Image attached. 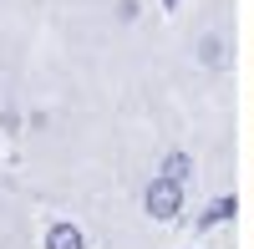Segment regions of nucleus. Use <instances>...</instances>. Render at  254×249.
<instances>
[{"label": "nucleus", "mask_w": 254, "mask_h": 249, "mask_svg": "<svg viewBox=\"0 0 254 249\" xmlns=\"http://www.w3.org/2000/svg\"><path fill=\"white\" fill-rule=\"evenodd\" d=\"M46 249H87V239H81V229H76V224H51Z\"/></svg>", "instance_id": "nucleus-2"}, {"label": "nucleus", "mask_w": 254, "mask_h": 249, "mask_svg": "<svg viewBox=\"0 0 254 249\" xmlns=\"http://www.w3.org/2000/svg\"><path fill=\"white\" fill-rule=\"evenodd\" d=\"M229 214H234V198H219V203H214V209H208V214H203V229H214V224H224Z\"/></svg>", "instance_id": "nucleus-3"}, {"label": "nucleus", "mask_w": 254, "mask_h": 249, "mask_svg": "<svg viewBox=\"0 0 254 249\" xmlns=\"http://www.w3.org/2000/svg\"><path fill=\"white\" fill-rule=\"evenodd\" d=\"M178 209H183V178L163 173L153 188H147V214L153 219H178Z\"/></svg>", "instance_id": "nucleus-1"}, {"label": "nucleus", "mask_w": 254, "mask_h": 249, "mask_svg": "<svg viewBox=\"0 0 254 249\" xmlns=\"http://www.w3.org/2000/svg\"><path fill=\"white\" fill-rule=\"evenodd\" d=\"M168 173L183 178V173H188V158H183V153H173V158H168Z\"/></svg>", "instance_id": "nucleus-4"}, {"label": "nucleus", "mask_w": 254, "mask_h": 249, "mask_svg": "<svg viewBox=\"0 0 254 249\" xmlns=\"http://www.w3.org/2000/svg\"><path fill=\"white\" fill-rule=\"evenodd\" d=\"M163 5H168V10H173V5H178V0H163Z\"/></svg>", "instance_id": "nucleus-5"}]
</instances>
